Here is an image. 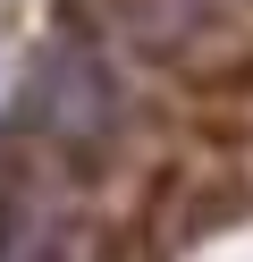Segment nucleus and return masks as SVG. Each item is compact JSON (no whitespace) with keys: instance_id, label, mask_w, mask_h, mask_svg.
Returning a JSON list of instances; mask_svg holds the SVG:
<instances>
[{"instance_id":"f257e3e1","label":"nucleus","mask_w":253,"mask_h":262,"mask_svg":"<svg viewBox=\"0 0 253 262\" xmlns=\"http://www.w3.org/2000/svg\"><path fill=\"white\" fill-rule=\"evenodd\" d=\"M26 136L59 169H101L118 152V136H127V85H118V68L93 42L59 34L42 51V68L26 85Z\"/></svg>"},{"instance_id":"f03ea898","label":"nucleus","mask_w":253,"mask_h":262,"mask_svg":"<svg viewBox=\"0 0 253 262\" xmlns=\"http://www.w3.org/2000/svg\"><path fill=\"white\" fill-rule=\"evenodd\" d=\"M51 220V178L34 169V136L0 144V262H26Z\"/></svg>"}]
</instances>
